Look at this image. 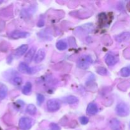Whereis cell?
<instances>
[{
	"mask_svg": "<svg viewBox=\"0 0 130 130\" xmlns=\"http://www.w3.org/2000/svg\"><path fill=\"white\" fill-rule=\"evenodd\" d=\"M93 59L91 56L88 55H83L81 56L77 61V66L82 69H86L89 68L90 66L92 64Z\"/></svg>",
	"mask_w": 130,
	"mask_h": 130,
	"instance_id": "1",
	"label": "cell"
},
{
	"mask_svg": "<svg viewBox=\"0 0 130 130\" xmlns=\"http://www.w3.org/2000/svg\"><path fill=\"white\" fill-rule=\"evenodd\" d=\"M34 121L30 118L23 117L20 118L19 123V127L21 130H29L32 126Z\"/></svg>",
	"mask_w": 130,
	"mask_h": 130,
	"instance_id": "2",
	"label": "cell"
},
{
	"mask_svg": "<svg viewBox=\"0 0 130 130\" xmlns=\"http://www.w3.org/2000/svg\"><path fill=\"white\" fill-rule=\"evenodd\" d=\"M116 112L119 116L126 117L128 116L129 112V107L127 104L124 102H121L117 105L116 107Z\"/></svg>",
	"mask_w": 130,
	"mask_h": 130,
	"instance_id": "3",
	"label": "cell"
},
{
	"mask_svg": "<svg viewBox=\"0 0 130 130\" xmlns=\"http://www.w3.org/2000/svg\"><path fill=\"white\" fill-rule=\"evenodd\" d=\"M47 109L49 112H53L59 110L60 107V104L59 102L57 101L55 99H51L47 102Z\"/></svg>",
	"mask_w": 130,
	"mask_h": 130,
	"instance_id": "4",
	"label": "cell"
},
{
	"mask_svg": "<svg viewBox=\"0 0 130 130\" xmlns=\"http://www.w3.org/2000/svg\"><path fill=\"white\" fill-rule=\"evenodd\" d=\"M105 61L107 65H108L109 66H113L118 63L119 61V58L114 53H109L105 56Z\"/></svg>",
	"mask_w": 130,
	"mask_h": 130,
	"instance_id": "5",
	"label": "cell"
},
{
	"mask_svg": "<svg viewBox=\"0 0 130 130\" xmlns=\"http://www.w3.org/2000/svg\"><path fill=\"white\" fill-rule=\"evenodd\" d=\"M29 36V33L25 31H20V30H15L10 34V38L13 39H18L20 38H25Z\"/></svg>",
	"mask_w": 130,
	"mask_h": 130,
	"instance_id": "6",
	"label": "cell"
},
{
	"mask_svg": "<svg viewBox=\"0 0 130 130\" xmlns=\"http://www.w3.org/2000/svg\"><path fill=\"white\" fill-rule=\"evenodd\" d=\"M19 70L20 72L27 74L32 73V69L25 62H21L19 66Z\"/></svg>",
	"mask_w": 130,
	"mask_h": 130,
	"instance_id": "7",
	"label": "cell"
},
{
	"mask_svg": "<svg viewBox=\"0 0 130 130\" xmlns=\"http://www.w3.org/2000/svg\"><path fill=\"white\" fill-rule=\"evenodd\" d=\"M99 111V108L95 103H90L86 109V112L89 115H95Z\"/></svg>",
	"mask_w": 130,
	"mask_h": 130,
	"instance_id": "8",
	"label": "cell"
},
{
	"mask_svg": "<svg viewBox=\"0 0 130 130\" xmlns=\"http://www.w3.org/2000/svg\"><path fill=\"white\" fill-rule=\"evenodd\" d=\"M46 56V53L44 50L40 49L36 53L34 58V62L36 63H39L41 62L44 59Z\"/></svg>",
	"mask_w": 130,
	"mask_h": 130,
	"instance_id": "9",
	"label": "cell"
},
{
	"mask_svg": "<svg viewBox=\"0 0 130 130\" xmlns=\"http://www.w3.org/2000/svg\"><path fill=\"white\" fill-rule=\"evenodd\" d=\"M28 49V45L27 44H22V45L20 46V47L17 48L15 51V56L16 57H20L21 56H22L25 52H27Z\"/></svg>",
	"mask_w": 130,
	"mask_h": 130,
	"instance_id": "10",
	"label": "cell"
},
{
	"mask_svg": "<svg viewBox=\"0 0 130 130\" xmlns=\"http://www.w3.org/2000/svg\"><path fill=\"white\" fill-rule=\"evenodd\" d=\"M35 52H36L35 47H32V48H30V49L29 50V52H28V53L26 54V55H25V60L27 62H31L32 60L33 59V58H34Z\"/></svg>",
	"mask_w": 130,
	"mask_h": 130,
	"instance_id": "11",
	"label": "cell"
},
{
	"mask_svg": "<svg viewBox=\"0 0 130 130\" xmlns=\"http://www.w3.org/2000/svg\"><path fill=\"white\" fill-rule=\"evenodd\" d=\"M65 103L68 104H74L79 101L78 99L75 96H68L62 99Z\"/></svg>",
	"mask_w": 130,
	"mask_h": 130,
	"instance_id": "12",
	"label": "cell"
},
{
	"mask_svg": "<svg viewBox=\"0 0 130 130\" xmlns=\"http://www.w3.org/2000/svg\"><path fill=\"white\" fill-rule=\"evenodd\" d=\"M32 84L30 82H27L22 89V93L24 95H29L32 91Z\"/></svg>",
	"mask_w": 130,
	"mask_h": 130,
	"instance_id": "13",
	"label": "cell"
},
{
	"mask_svg": "<svg viewBox=\"0 0 130 130\" xmlns=\"http://www.w3.org/2000/svg\"><path fill=\"white\" fill-rule=\"evenodd\" d=\"M26 112L29 115L34 116L37 113V109L33 104H29L26 109Z\"/></svg>",
	"mask_w": 130,
	"mask_h": 130,
	"instance_id": "14",
	"label": "cell"
},
{
	"mask_svg": "<svg viewBox=\"0 0 130 130\" xmlns=\"http://www.w3.org/2000/svg\"><path fill=\"white\" fill-rule=\"evenodd\" d=\"M56 47L58 50H65L67 48V44L64 41L60 40L58 41L56 44Z\"/></svg>",
	"mask_w": 130,
	"mask_h": 130,
	"instance_id": "15",
	"label": "cell"
},
{
	"mask_svg": "<svg viewBox=\"0 0 130 130\" xmlns=\"http://www.w3.org/2000/svg\"><path fill=\"white\" fill-rule=\"evenodd\" d=\"M8 93V88L6 86L3 85L0 87V99H4Z\"/></svg>",
	"mask_w": 130,
	"mask_h": 130,
	"instance_id": "16",
	"label": "cell"
},
{
	"mask_svg": "<svg viewBox=\"0 0 130 130\" xmlns=\"http://www.w3.org/2000/svg\"><path fill=\"white\" fill-rule=\"evenodd\" d=\"M129 33L128 32H124L123 34H121V35L118 36L117 37V39H118V41H125L126 40H128L129 39Z\"/></svg>",
	"mask_w": 130,
	"mask_h": 130,
	"instance_id": "17",
	"label": "cell"
},
{
	"mask_svg": "<svg viewBox=\"0 0 130 130\" xmlns=\"http://www.w3.org/2000/svg\"><path fill=\"white\" fill-rule=\"evenodd\" d=\"M110 126L113 130H117L119 128V122L116 119H113L110 121Z\"/></svg>",
	"mask_w": 130,
	"mask_h": 130,
	"instance_id": "18",
	"label": "cell"
},
{
	"mask_svg": "<svg viewBox=\"0 0 130 130\" xmlns=\"http://www.w3.org/2000/svg\"><path fill=\"white\" fill-rule=\"evenodd\" d=\"M130 74V68L129 66L123 67L121 70V75L123 77H129Z\"/></svg>",
	"mask_w": 130,
	"mask_h": 130,
	"instance_id": "19",
	"label": "cell"
},
{
	"mask_svg": "<svg viewBox=\"0 0 130 130\" xmlns=\"http://www.w3.org/2000/svg\"><path fill=\"white\" fill-rule=\"evenodd\" d=\"M44 101V96L42 94H38L37 95V102H38V105H41L42 104Z\"/></svg>",
	"mask_w": 130,
	"mask_h": 130,
	"instance_id": "20",
	"label": "cell"
},
{
	"mask_svg": "<svg viewBox=\"0 0 130 130\" xmlns=\"http://www.w3.org/2000/svg\"><path fill=\"white\" fill-rule=\"evenodd\" d=\"M22 83V79L19 76L15 77L13 79V83L16 86H19V85H21Z\"/></svg>",
	"mask_w": 130,
	"mask_h": 130,
	"instance_id": "21",
	"label": "cell"
},
{
	"mask_svg": "<svg viewBox=\"0 0 130 130\" xmlns=\"http://www.w3.org/2000/svg\"><path fill=\"white\" fill-rule=\"evenodd\" d=\"M96 72H97V73H99V74L100 75H106L107 74V70L105 68H104V67H100L97 68Z\"/></svg>",
	"mask_w": 130,
	"mask_h": 130,
	"instance_id": "22",
	"label": "cell"
},
{
	"mask_svg": "<svg viewBox=\"0 0 130 130\" xmlns=\"http://www.w3.org/2000/svg\"><path fill=\"white\" fill-rule=\"evenodd\" d=\"M79 121L81 123V124H83V125H85V124H88V123L89 122L88 118H86L85 116H82L79 118Z\"/></svg>",
	"mask_w": 130,
	"mask_h": 130,
	"instance_id": "23",
	"label": "cell"
},
{
	"mask_svg": "<svg viewBox=\"0 0 130 130\" xmlns=\"http://www.w3.org/2000/svg\"><path fill=\"white\" fill-rule=\"evenodd\" d=\"M50 127L52 130H60V128L58 126V125L55 123H52L50 124Z\"/></svg>",
	"mask_w": 130,
	"mask_h": 130,
	"instance_id": "24",
	"label": "cell"
},
{
	"mask_svg": "<svg viewBox=\"0 0 130 130\" xmlns=\"http://www.w3.org/2000/svg\"><path fill=\"white\" fill-rule=\"evenodd\" d=\"M44 19H40L38 23V27H42L44 25Z\"/></svg>",
	"mask_w": 130,
	"mask_h": 130,
	"instance_id": "25",
	"label": "cell"
},
{
	"mask_svg": "<svg viewBox=\"0 0 130 130\" xmlns=\"http://www.w3.org/2000/svg\"><path fill=\"white\" fill-rule=\"evenodd\" d=\"M0 130H3L2 129H1V127H0Z\"/></svg>",
	"mask_w": 130,
	"mask_h": 130,
	"instance_id": "26",
	"label": "cell"
}]
</instances>
